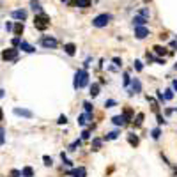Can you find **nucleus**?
<instances>
[{
    "mask_svg": "<svg viewBox=\"0 0 177 177\" xmlns=\"http://www.w3.org/2000/svg\"><path fill=\"white\" fill-rule=\"evenodd\" d=\"M80 144H82V140H76L74 144H71V147H69V149H71V151H74V149H76L78 145H80Z\"/></svg>",
    "mask_w": 177,
    "mask_h": 177,
    "instance_id": "nucleus-34",
    "label": "nucleus"
},
{
    "mask_svg": "<svg viewBox=\"0 0 177 177\" xmlns=\"http://www.w3.org/2000/svg\"><path fill=\"white\" fill-rule=\"evenodd\" d=\"M90 2H92V0H74V5H76V7L85 9V7H89V5H90Z\"/></svg>",
    "mask_w": 177,
    "mask_h": 177,
    "instance_id": "nucleus-16",
    "label": "nucleus"
},
{
    "mask_svg": "<svg viewBox=\"0 0 177 177\" xmlns=\"http://www.w3.org/2000/svg\"><path fill=\"white\" fill-rule=\"evenodd\" d=\"M172 97H174V92H172L170 89H168V90H165V99H172Z\"/></svg>",
    "mask_w": 177,
    "mask_h": 177,
    "instance_id": "nucleus-30",
    "label": "nucleus"
},
{
    "mask_svg": "<svg viewBox=\"0 0 177 177\" xmlns=\"http://www.w3.org/2000/svg\"><path fill=\"white\" fill-rule=\"evenodd\" d=\"M154 52H156L158 55H163V53H165V48H161V46H154Z\"/></svg>",
    "mask_w": 177,
    "mask_h": 177,
    "instance_id": "nucleus-28",
    "label": "nucleus"
},
{
    "mask_svg": "<svg viewBox=\"0 0 177 177\" xmlns=\"http://www.w3.org/2000/svg\"><path fill=\"white\" fill-rule=\"evenodd\" d=\"M87 83H89V73H87L85 69H78V71L74 73L73 87L74 89H83Z\"/></svg>",
    "mask_w": 177,
    "mask_h": 177,
    "instance_id": "nucleus-1",
    "label": "nucleus"
},
{
    "mask_svg": "<svg viewBox=\"0 0 177 177\" xmlns=\"http://www.w3.org/2000/svg\"><path fill=\"white\" fill-rule=\"evenodd\" d=\"M159 135H161V131H159V128H156V129H152V131H151V136H152L154 140H158V138H159Z\"/></svg>",
    "mask_w": 177,
    "mask_h": 177,
    "instance_id": "nucleus-21",
    "label": "nucleus"
},
{
    "mask_svg": "<svg viewBox=\"0 0 177 177\" xmlns=\"http://www.w3.org/2000/svg\"><path fill=\"white\" fill-rule=\"evenodd\" d=\"M90 121H92V114H82L78 117V124L80 126H87Z\"/></svg>",
    "mask_w": 177,
    "mask_h": 177,
    "instance_id": "nucleus-10",
    "label": "nucleus"
},
{
    "mask_svg": "<svg viewBox=\"0 0 177 177\" xmlns=\"http://www.w3.org/2000/svg\"><path fill=\"white\" fill-rule=\"evenodd\" d=\"M16 57H18V50H14V48H7V50L2 52L4 60H16Z\"/></svg>",
    "mask_w": 177,
    "mask_h": 177,
    "instance_id": "nucleus-4",
    "label": "nucleus"
},
{
    "mask_svg": "<svg viewBox=\"0 0 177 177\" xmlns=\"http://www.w3.org/2000/svg\"><path fill=\"white\" fill-rule=\"evenodd\" d=\"M92 145H94V149H99V145H101V140H99V138H96V140L92 142Z\"/></svg>",
    "mask_w": 177,
    "mask_h": 177,
    "instance_id": "nucleus-33",
    "label": "nucleus"
},
{
    "mask_svg": "<svg viewBox=\"0 0 177 177\" xmlns=\"http://www.w3.org/2000/svg\"><path fill=\"white\" fill-rule=\"evenodd\" d=\"M142 90V83H140V80L138 78H133L131 80V92L129 94H138Z\"/></svg>",
    "mask_w": 177,
    "mask_h": 177,
    "instance_id": "nucleus-9",
    "label": "nucleus"
},
{
    "mask_svg": "<svg viewBox=\"0 0 177 177\" xmlns=\"http://www.w3.org/2000/svg\"><path fill=\"white\" fill-rule=\"evenodd\" d=\"M34 25H36V29H39V30H44V29L50 25V18H48L44 12H41V14H36Z\"/></svg>",
    "mask_w": 177,
    "mask_h": 177,
    "instance_id": "nucleus-2",
    "label": "nucleus"
},
{
    "mask_svg": "<svg viewBox=\"0 0 177 177\" xmlns=\"http://www.w3.org/2000/svg\"><path fill=\"white\" fill-rule=\"evenodd\" d=\"M20 50H23L25 53H34L36 52V48H34L32 44H29V43H25V41L20 43Z\"/></svg>",
    "mask_w": 177,
    "mask_h": 177,
    "instance_id": "nucleus-14",
    "label": "nucleus"
},
{
    "mask_svg": "<svg viewBox=\"0 0 177 177\" xmlns=\"http://www.w3.org/2000/svg\"><path fill=\"white\" fill-rule=\"evenodd\" d=\"M112 122L115 126H124L128 122V119H126V115H115L114 119H112Z\"/></svg>",
    "mask_w": 177,
    "mask_h": 177,
    "instance_id": "nucleus-13",
    "label": "nucleus"
},
{
    "mask_svg": "<svg viewBox=\"0 0 177 177\" xmlns=\"http://www.w3.org/2000/svg\"><path fill=\"white\" fill-rule=\"evenodd\" d=\"M135 36L138 39H144L149 36V30H147V27H135Z\"/></svg>",
    "mask_w": 177,
    "mask_h": 177,
    "instance_id": "nucleus-7",
    "label": "nucleus"
},
{
    "mask_svg": "<svg viewBox=\"0 0 177 177\" xmlns=\"http://www.w3.org/2000/svg\"><path fill=\"white\" fill-rule=\"evenodd\" d=\"M140 14H142V16H145L147 20H149V9H142V11H140Z\"/></svg>",
    "mask_w": 177,
    "mask_h": 177,
    "instance_id": "nucleus-36",
    "label": "nucleus"
},
{
    "mask_svg": "<svg viewBox=\"0 0 177 177\" xmlns=\"http://www.w3.org/2000/svg\"><path fill=\"white\" fill-rule=\"evenodd\" d=\"M11 16H12L14 20H20V21H23V20H27V11H23V9L12 11V12H11Z\"/></svg>",
    "mask_w": 177,
    "mask_h": 177,
    "instance_id": "nucleus-6",
    "label": "nucleus"
},
{
    "mask_svg": "<svg viewBox=\"0 0 177 177\" xmlns=\"http://www.w3.org/2000/svg\"><path fill=\"white\" fill-rule=\"evenodd\" d=\"M172 87H174V90H177V80H174V82H172Z\"/></svg>",
    "mask_w": 177,
    "mask_h": 177,
    "instance_id": "nucleus-41",
    "label": "nucleus"
},
{
    "mask_svg": "<svg viewBox=\"0 0 177 177\" xmlns=\"http://www.w3.org/2000/svg\"><path fill=\"white\" fill-rule=\"evenodd\" d=\"M90 96H92V97H96V96H97V94H99V83H92V87H90Z\"/></svg>",
    "mask_w": 177,
    "mask_h": 177,
    "instance_id": "nucleus-18",
    "label": "nucleus"
},
{
    "mask_svg": "<svg viewBox=\"0 0 177 177\" xmlns=\"http://www.w3.org/2000/svg\"><path fill=\"white\" fill-rule=\"evenodd\" d=\"M11 175H12V177H20L21 172H20V170H12V172H11Z\"/></svg>",
    "mask_w": 177,
    "mask_h": 177,
    "instance_id": "nucleus-37",
    "label": "nucleus"
},
{
    "mask_svg": "<svg viewBox=\"0 0 177 177\" xmlns=\"http://www.w3.org/2000/svg\"><path fill=\"white\" fill-rule=\"evenodd\" d=\"M83 108H85V114H92V104L89 103V101L83 103Z\"/></svg>",
    "mask_w": 177,
    "mask_h": 177,
    "instance_id": "nucleus-22",
    "label": "nucleus"
},
{
    "mask_svg": "<svg viewBox=\"0 0 177 177\" xmlns=\"http://www.w3.org/2000/svg\"><path fill=\"white\" fill-rule=\"evenodd\" d=\"M43 159H44V165H48V167H52V165H53V159L50 156H44Z\"/></svg>",
    "mask_w": 177,
    "mask_h": 177,
    "instance_id": "nucleus-26",
    "label": "nucleus"
},
{
    "mask_svg": "<svg viewBox=\"0 0 177 177\" xmlns=\"http://www.w3.org/2000/svg\"><path fill=\"white\" fill-rule=\"evenodd\" d=\"M12 112H14V115H21V117H27V119L32 117V112L30 110H25V108H14Z\"/></svg>",
    "mask_w": 177,
    "mask_h": 177,
    "instance_id": "nucleus-12",
    "label": "nucleus"
},
{
    "mask_svg": "<svg viewBox=\"0 0 177 177\" xmlns=\"http://www.w3.org/2000/svg\"><path fill=\"white\" fill-rule=\"evenodd\" d=\"M34 175V170H32V167H25L23 170H21V177H32Z\"/></svg>",
    "mask_w": 177,
    "mask_h": 177,
    "instance_id": "nucleus-17",
    "label": "nucleus"
},
{
    "mask_svg": "<svg viewBox=\"0 0 177 177\" xmlns=\"http://www.w3.org/2000/svg\"><path fill=\"white\" fill-rule=\"evenodd\" d=\"M110 20H112V16H110V14H106V12H103V14H97V16L94 18L92 25H94V27H97V29H101V27H106V25L110 23Z\"/></svg>",
    "mask_w": 177,
    "mask_h": 177,
    "instance_id": "nucleus-3",
    "label": "nucleus"
},
{
    "mask_svg": "<svg viewBox=\"0 0 177 177\" xmlns=\"http://www.w3.org/2000/svg\"><path fill=\"white\" fill-rule=\"evenodd\" d=\"M5 30H7V32L12 30V23H11V21H7V23H5Z\"/></svg>",
    "mask_w": 177,
    "mask_h": 177,
    "instance_id": "nucleus-38",
    "label": "nucleus"
},
{
    "mask_svg": "<svg viewBox=\"0 0 177 177\" xmlns=\"http://www.w3.org/2000/svg\"><path fill=\"white\" fill-rule=\"evenodd\" d=\"M0 142H2V145L5 144V129H4V128L0 129Z\"/></svg>",
    "mask_w": 177,
    "mask_h": 177,
    "instance_id": "nucleus-24",
    "label": "nucleus"
},
{
    "mask_svg": "<svg viewBox=\"0 0 177 177\" xmlns=\"http://www.w3.org/2000/svg\"><path fill=\"white\" fill-rule=\"evenodd\" d=\"M14 32H16V34H21V32H23V23H18V25L14 27Z\"/></svg>",
    "mask_w": 177,
    "mask_h": 177,
    "instance_id": "nucleus-27",
    "label": "nucleus"
},
{
    "mask_svg": "<svg viewBox=\"0 0 177 177\" xmlns=\"http://www.w3.org/2000/svg\"><path fill=\"white\" fill-rule=\"evenodd\" d=\"M128 142H129L131 145H138V136H135L133 133H129V135H128Z\"/></svg>",
    "mask_w": 177,
    "mask_h": 177,
    "instance_id": "nucleus-19",
    "label": "nucleus"
},
{
    "mask_svg": "<svg viewBox=\"0 0 177 177\" xmlns=\"http://www.w3.org/2000/svg\"><path fill=\"white\" fill-rule=\"evenodd\" d=\"M104 106L106 108H112V106H115V101L114 99H108V101H104Z\"/></svg>",
    "mask_w": 177,
    "mask_h": 177,
    "instance_id": "nucleus-29",
    "label": "nucleus"
},
{
    "mask_svg": "<svg viewBox=\"0 0 177 177\" xmlns=\"http://www.w3.org/2000/svg\"><path fill=\"white\" fill-rule=\"evenodd\" d=\"M142 67H144L142 62H140V60H135V69H136V71H142Z\"/></svg>",
    "mask_w": 177,
    "mask_h": 177,
    "instance_id": "nucleus-31",
    "label": "nucleus"
},
{
    "mask_svg": "<svg viewBox=\"0 0 177 177\" xmlns=\"http://www.w3.org/2000/svg\"><path fill=\"white\" fill-rule=\"evenodd\" d=\"M64 52L67 53V55H71V57H73L74 52H76V46H74L73 43H67V44H64Z\"/></svg>",
    "mask_w": 177,
    "mask_h": 177,
    "instance_id": "nucleus-15",
    "label": "nucleus"
},
{
    "mask_svg": "<svg viewBox=\"0 0 177 177\" xmlns=\"http://www.w3.org/2000/svg\"><path fill=\"white\" fill-rule=\"evenodd\" d=\"M66 122H67V117L66 115H60L59 117V124H66Z\"/></svg>",
    "mask_w": 177,
    "mask_h": 177,
    "instance_id": "nucleus-32",
    "label": "nucleus"
},
{
    "mask_svg": "<svg viewBox=\"0 0 177 177\" xmlns=\"http://www.w3.org/2000/svg\"><path fill=\"white\" fill-rule=\"evenodd\" d=\"M144 122V114H138L136 115V121H135V126H142Z\"/></svg>",
    "mask_w": 177,
    "mask_h": 177,
    "instance_id": "nucleus-23",
    "label": "nucleus"
},
{
    "mask_svg": "<svg viewBox=\"0 0 177 177\" xmlns=\"http://www.w3.org/2000/svg\"><path fill=\"white\" fill-rule=\"evenodd\" d=\"M89 136H90V133H89V131H87V129H85L83 133H82V138H83V140H87V138H89Z\"/></svg>",
    "mask_w": 177,
    "mask_h": 177,
    "instance_id": "nucleus-39",
    "label": "nucleus"
},
{
    "mask_svg": "<svg viewBox=\"0 0 177 177\" xmlns=\"http://www.w3.org/2000/svg\"><path fill=\"white\" fill-rule=\"evenodd\" d=\"M145 21H147L145 16H142V14H136L135 18H133V25H135V27H144V25H145Z\"/></svg>",
    "mask_w": 177,
    "mask_h": 177,
    "instance_id": "nucleus-11",
    "label": "nucleus"
},
{
    "mask_svg": "<svg viewBox=\"0 0 177 177\" xmlns=\"http://www.w3.org/2000/svg\"><path fill=\"white\" fill-rule=\"evenodd\" d=\"M117 135H119L117 131H112V133H108V135H106V140H115V138H117Z\"/></svg>",
    "mask_w": 177,
    "mask_h": 177,
    "instance_id": "nucleus-25",
    "label": "nucleus"
},
{
    "mask_svg": "<svg viewBox=\"0 0 177 177\" xmlns=\"http://www.w3.org/2000/svg\"><path fill=\"white\" fill-rule=\"evenodd\" d=\"M41 44L44 46V48H57V46H59V41H57V39H53V37H48V36H46V37H43V39H41Z\"/></svg>",
    "mask_w": 177,
    "mask_h": 177,
    "instance_id": "nucleus-5",
    "label": "nucleus"
},
{
    "mask_svg": "<svg viewBox=\"0 0 177 177\" xmlns=\"http://www.w3.org/2000/svg\"><path fill=\"white\" fill-rule=\"evenodd\" d=\"M114 64H115V66H121L122 62H121V59H117V57H115V59H114Z\"/></svg>",
    "mask_w": 177,
    "mask_h": 177,
    "instance_id": "nucleus-40",
    "label": "nucleus"
},
{
    "mask_svg": "<svg viewBox=\"0 0 177 177\" xmlns=\"http://www.w3.org/2000/svg\"><path fill=\"white\" fill-rule=\"evenodd\" d=\"M144 2H151V0H144Z\"/></svg>",
    "mask_w": 177,
    "mask_h": 177,
    "instance_id": "nucleus-42",
    "label": "nucleus"
},
{
    "mask_svg": "<svg viewBox=\"0 0 177 177\" xmlns=\"http://www.w3.org/2000/svg\"><path fill=\"white\" fill-rule=\"evenodd\" d=\"M62 2H67V0H62Z\"/></svg>",
    "mask_w": 177,
    "mask_h": 177,
    "instance_id": "nucleus-43",
    "label": "nucleus"
},
{
    "mask_svg": "<svg viewBox=\"0 0 177 177\" xmlns=\"http://www.w3.org/2000/svg\"><path fill=\"white\" fill-rule=\"evenodd\" d=\"M67 174L73 175V177H85L87 175V170H85L83 167H80V168H73V170H69Z\"/></svg>",
    "mask_w": 177,
    "mask_h": 177,
    "instance_id": "nucleus-8",
    "label": "nucleus"
},
{
    "mask_svg": "<svg viewBox=\"0 0 177 177\" xmlns=\"http://www.w3.org/2000/svg\"><path fill=\"white\" fill-rule=\"evenodd\" d=\"M30 7L34 9V12H37V14H41V12H43V7L39 5V4H37V2H32Z\"/></svg>",
    "mask_w": 177,
    "mask_h": 177,
    "instance_id": "nucleus-20",
    "label": "nucleus"
},
{
    "mask_svg": "<svg viewBox=\"0 0 177 177\" xmlns=\"http://www.w3.org/2000/svg\"><path fill=\"white\" fill-rule=\"evenodd\" d=\"M122 78H124V80H122V82H124V85H128L129 82H131V80H129V74H128V73H124V76H122Z\"/></svg>",
    "mask_w": 177,
    "mask_h": 177,
    "instance_id": "nucleus-35",
    "label": "nucleus"
}]
</instances>
